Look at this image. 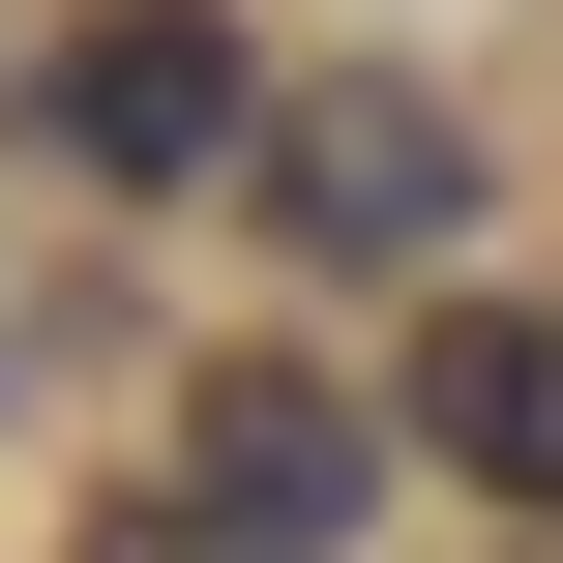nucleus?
I'll return each mask as SVG.
<instances>
[{"instance_id":"39448f33","label":"nucleus","mask_w":563,"mask_h":563,"mask_svg":"<svg viewBox=\"0 0 563 563\" xmlns=\"http://www.w3.org/2000/svg\"><path fill=\"white\" fill-rule=\"evenodd\" d=\"M534 563H563V534H534Z\"/></svg>"},{"instance_id":"f03ea898","label":"nucleus","mask_w":563,"mask_h":563,"mask_svg":"<svg viewBox=\"0 0 563 563\" xmlns=\"http://www.w3.org/2000/svg\"><path fill=\"white\" fill-rule=\"evenodd\" d=\"M238 178H267V238H297V267H416V238L475 208V148H445V89H386V59H327V89H267V148H238Z\"/></svg>"},{"instance_id":"7ed1b4c3","label":"nucleus","mask_w":563,"mask_h":563,"mask_svg":"<svg viewBox=\"0 0 563 563\" xmlns=\"http://www.w3.org/2000/svg\"><path fill=\"white\" fill-rule=\"evenodd\" d=\"M59 148H89V178H208V148H267V89H238L208 0H89V30H59Z\"/></svg>"},{"instance_id":"20e7f679","label":"nucleus","mask_w":563,"mask_h":563,"mask_svg":"<svg viewBox=\"0 0 563 563\" xmlns=\"http://www.w3.org/2000/svg\"><path fill=\"white\" fill-rule=\"evenodd\" d=\"M386 445L563 534V327H534V297H445V327H416V416H386Z\"/></svg>"},{"instance_id":"f257e3e1","label":"nucleus","mask_w":563,"mask_h":563,"mask_svg":"<svg viewBox=\"0 0 563 563\" xmlns=\"http://www.w3.org/2000/svg\"><path fill=\"white\" fill-rule=\"evenodd\" d=\"M356 445H386L356 386L208 356V386H178V445L119 475V534H89V563H327V534H356Z\"/></svg>"}]
</instances>
